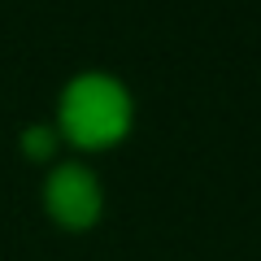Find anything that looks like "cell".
<instances>
[{
	"label": "cell",
	"mask_w": 261,
	"mask_h": 261,
	"mask_svg": "<svg viewBox=\"0 0 261 261\" xmlns=\"http://www.w3.org/2000/svg\"><path fill=\"white\" fill-rule=\"evenodd\" d=\"M130 126V100L118 79L83 74L65 87L61 100V130L79 148H113Z\"/></svg>",
	"instance_id": "6da1fadb"
},
{
	"label": "cell",
	"mask_w": 261,
	"mask_h": 261,
	"mask_svg": "<svg viewBox=\"0 0 261 261\" xmlns=\"http://www.w3.org/2000/svg\"><path fill=\"white\" fill-rule=\"evenodd\" d=\"M53 144H57V135H53L48 126H31L27 135H22V148H27L31 157H39V161L53 157Z\"/></svg>",
	"instance_id": "3957f363"
},
{
	"label": "cell",
	"mask_w": 261,
	"mask_h": 261,
	"mask_svg": "<svg viewBox=\"0 0 261 261\" xmlns=\"http://www.w3.org/2000/svg\"><path fill=\"white\" fill-rule=\"evenodd\" d=\"M44 205L48 218L65 231H87V226L100 222V209H105V196L100 183H96L92 170L83 166H57L44 183Z\"/></svg>",
	"instance_id": "7a4b0ae2"
}]
</instances>
